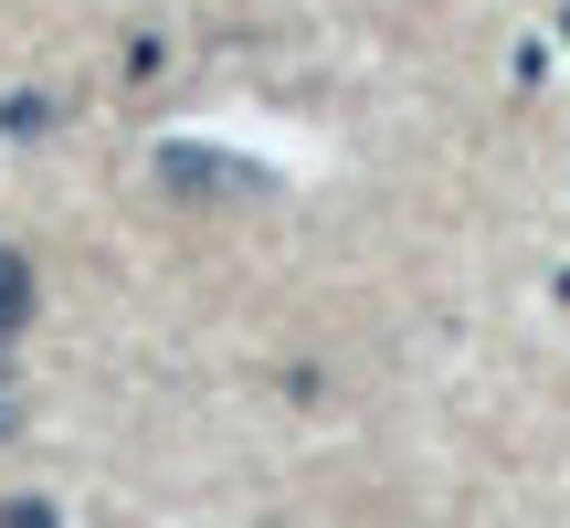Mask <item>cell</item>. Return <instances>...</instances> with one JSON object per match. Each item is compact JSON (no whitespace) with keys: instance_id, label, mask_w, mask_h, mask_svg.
Masks as SVG:
<instances>
[{"instance_id":"obj_2","label":"cell","mask_w":570,"mask_h":528,"mask_svg":"<svg viewBox=\"0 0 570 528\" xmlns=\"http://www.w3.org/2000/svg\"><path fill=\"white\" fill-rule=\"evenodd\" d=\"M11 327H32V264L0 244V339H11Z\"/></svg>"},{"instance_id":"obj_4","label":"cell","mask_w":570,"mask_h":528,"mask_svg":"<svg viewBox=\"0 0 570 528\" xmlns=\"http://www.w3.org/2000/svg\"><path fill=\"white\" fill-rule=\"evenodd\" d=\"M0 528H63V518L42 508V497H11V508H0Z\"/></svg>"},{"instance_id":"obj_5","label":"cell","mask_w":570,"mask_h":528,"mask_svg":"<svg viewBox=\"0 0 570 528\" xmlns=\"http://www.w3.org/2000/svg\"><path fill=\"white\" fill-rule=\"evenodd\" d=\"M560 32H570V21H560Z\"/></svg>"},{"instance_id":"obj_1","label":"cell","mask_w":570,"mask_h":528,"mask_svg":"<svg viewBox=\"0 0 570 528\" xmlns=\"http://www.w3.org/2000/svg\"><path fill=\"white\" fill-rule=\"evenodd\" d=\"M159 190H190V202H275V169L233 159V148H190V138H169V148H159Z\"/></svg>"},{"instance_id":"obj_3","label":"cell","mask_w":570,"mask_h":528,"mask_svg":"<svg viewBox=\"0 0 570 528\" xmlns=\"http://www.w3.org/2000/svg\"><path fill=\"white\" fill-rule=\"evenodd\" d=\"M0 127H11V138H42V127H53V106H42V96H11V106H0Z\"/></svg>"}]
</instances>
